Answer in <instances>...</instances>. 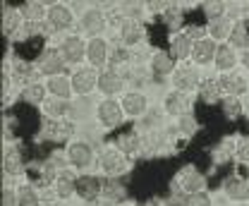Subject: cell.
<instances>
[{
    "mask_svg": "<svg viewBox=\"0 0 249 206\" xmlns=\"http://www.w3.org/2000/svg\"><path fill=\"white\" fill-rule=\"evenodd\" d=\"M77 15L72 10V5H65V2H53L48 7V17L43 22V29H46V36L48 34H67L72 31V27L77 24Z\"/></svg>",
    "mask_w": 249,
    "mask_h": 206,
    "instance_id": "obj_1",
    "label": "cell"
},
{
    "mask_svg": "<svg viewBox=\"0 0 249 206\" xmlns=\"http://www.w3.org/2000/svg\"><path fill=\"white\" fill-rule=\"evenodd\" d=\"M96 161H98V153L93 151L89 142H70L65 147V163L74 170L87 173L89 168L96 166Z\"/></svg>",
    "mask_w": 249,
    "mask_h": 206,
    "instance_id": "obj_2",
    "label": "cell"
},
{
    "mask_svg": "<svg viewBox=\"0 0 249 206\" xmlns=\"http://www.w3.org/2000/svg\"><path fill=\"white\" fill-rule=\"evenodd\" d=\"M96 168L101 170L103 177H123L129 170V158L124 156L123 151H118L115 147H106L98 153Z\"/></svg>",
    "mask_w": 249,
    "mask_h": 206,
    "instance_id": "obj_3",
    "label": "cell"
},
{
    "mask_svg": "<svg viewBox=\"0 0 249 206\" xmlns=\"http://www.w3.org/2000/svg\"><path fill=\"white\" fill-rule=\"evenodd\" d=\"M93 118L101 130H118L124 120V111L118 98H101L93 108Z\"/></svg>",
    "mask_w": 249,
    "mask_h": 206,
    "instance_id": "obj_4",
    "label": "cell"
},
{
    "mask_svg": "<svg viewBox=\"0 0 249 206\" xmlns=\"http://www.w3.org/2000/svg\"><path fill=\"white\" fill-rule=\"evenodd\" d=\"M58 51H60V56L65 58L67 65L82 67L84 60H87V41H84V36H79V34H67V36L60 38Z\"/></svg>",
    "mask_w": 249,
    "mask_h": 206,
    "instance_id": "obj_5",
    "label": "cell"
},
{
    "mask_svg": "<svg viewBox=\"0 0 249 206\" xmlns=\"http://www.w3.org/2000/svg\"><path fill=\"white\" fill-rule=\"evenodd\" d=\"M103 98H115L124 94V75L118 67H103L98 70V89H96Z\"/></svg>",
    "mask_w": 249,
    "mask_h": 206,
    "instance_id": "obj_6",
    "label": "cell"
},
{
    "mask_svg": "<svg viewBox=\"0 0 249 206\" xmlns=\"http://www.w3.org/2000/svg\"><path fill=\"white\" fill-rule=\"evenodd\" d=\"M34 62H36L38 75H41V77H46V79L62 75V72H65V67H67L65 58L60 56V51H58V46H46V48H43V53H41L38 58H34Z\"/></svg>",
    "mask_w": 249,
    "mask_h": 206,
    "instance_id": "obj_7",
    "label": "cell"
},
{
    "mask_svg": "<svg viewBox=\"0 0 249 206\" xmlns=\"http://www.w3.org/2000/svg\"><path fill=\"white\" fill-rule=\"evenodd\" d=\"M72 79V91L79 98H89L93 91L98 89V70H93L91 65H82L74 67V72L70 75Z\"/></svg>",
    "mask_w": 249,
    "mask_h": 206,
    "instance_id": "obj_8",
    "label": "cell"
},
{
    "mask_svg": "<svg viewBox=\"0 0 249 206\" xmlns=\"http://www.w3.org/2000/svg\"><path fill=\"white\" fill-rule=\"evenodd\" d=\"M77 27H79V36L98 38V36H103L106 29H108V17H106V12H101L98 7H89V10H84V12L79 15Z\"/></svg>",
    "mask_w": 249,
    "mask_h": 206,
    "instance_id": "obj_9",
    "label": "cell"
},
{
    "mask_svg": "<svg viewBox=\"0 0 249 206\" xmlns=\"http://www.w3.org/2000/svg\"><path fill=\"white\" fill-rule=\"evenodd\" d=\"M103 177L96 173H79L77 175V199L84 204H93L98 197H103Z\"/></svg>",
    "mask_w": 249,
    "mask_h": 206,
    "instance_id": "obj_10",
    "label": "cell"
},
{
    "mask_svg": "<svg viewBox=\"0 0 249 206\" xmlns=\"http://www.w3.org/2000/svg\"><path fill=\"white\" fill-rule=\"evenodd\" d=\"M146 41V27L142 19H124L123 24L118 27V43L129 48H137Z\"/></svg>",
    "mask_w": 249,
    "mask_h": 206,
    "instance_id": "obj_11",
    "label": "cell"
},
{
    "mask_svg": "<svg viewBox=\"0 0 249 206\" xmlns=\"http://www.w3.org/2000/svg\"><path fill=\"white\" fill-rule=\"evenodd\" d=\"M124 118H146L149 115V96L139 89H129L120 96Z\"/></svg>",
    "mask_w": 249,
    "mask_h": 206,
    "instance_id": "obj_12",
    "label": "cell"
},
{
    "mask_svg": "<svg viewBox=\"0 0 249 206\" xmlns=\"http://www.w3.org/2000/svg\"><path fill=\"white\" fill-rule=\"evenodd\" d=\"M110 41L106 36H98V38H89L87 41V65H91L93 70H103L108 67V60H110Z\"/></svg>",
    "mask_w": 249,
    "mask_h": 206,
    "instance_id": "obj_13",
    "label": "cell"
},
{
    "mask_svg": "<svg viewBox=\"0 0 249 206\" xmlns=\"http://www.w3.org/2000/svg\"><path fill=\"white\" fill-rule=\"evenodd\" d=\"M170 84L175 91H182V94H192V91H196L199 84H201V79H199V72H196V67H192V65H178V70L173 72V77H170Z\"/></svg>",
    "mask_w": 249,
    "mask_h": 206,
    "instance_id": "obj_14",
    "label": "cell"
},
{
    "mask_svg": "<svg viewBox=\"0 0 249 206\" xmlns=\"http://www.w3.org/2000/svg\"><path fill=\"white\" fill-rule=\"evenodd\" d=\"M178 60L173 58L168 51H154L149 56V70L156 79H165V77H173V72L178 70Z\"/></svg>",
    "mask_w": 249,
    "mask_h": 206,
    "instance_id": "obj_15",
    "label": "cell"
},
{
    "mask_svg": "<svg viewBox=\"0 0 249 206\" xmlns=\"http://www.w3.org/2000/svg\"><path fill=\"white\" fill-rule=\"evenodd\" d=\"M175 189H180V192H185V194L206 192V175L189 166V168H185V170L178 175V185H175Z\"/></svg>",
    "mask_w": 249,
    "mask_h": 206,
    "instance_id": "obj_16",
    "label": "cell"
},
{
    "mask_svg": "<svg viewBox=\"0 0 249 206\" xmlns=\"http://www.w3.org/2000/svg\"><path fill=\"white\" fill-rule=\"evenodd\" d=\"M113 147L118 149V151H123L124 156L129 158V156H137L142 147H144V139H142V134L139 132H134V130H127V132H120V134H115V139H113Z\"/></svg>",
    "mask_w": 249,
    "mask_h": 206,
    "instance_id": "obj_17",
    "label": "cell"
},
{
    "mask_svg": "<svg viewBox=\"0 0 249 206\" xmlns=\"http://www.w3.org/2000/svg\"><path fill=\"white\" fill-rule=\"evenodd\" d=\"M10 75H12V79L22 82V87H27L31 82H36V77H41L38 70H36V62H31L29 58H15L12 60Z\"/></svg>",
    "mask_w": 249,
    "mask_h": 206,
    "instance_id": "obj_18",
    "label": "cell"
},
{
    "mask_svg": "<svg viewBox=\"0 0 249 206\" xmlns=\"http://www.w3.org/2000/svg\"><path fill=\"white\" fill-rule=\"evenodd\" d=\"M22 24H24V19H22L19 7L2 2V36H7V38H17V34H19V29H22Z\"/></svg>",
    "mask_w": 249,
    "mask_h": 206,
    "instance_id": "obj_19",
    "label": "cell"
},
{
    "mask_svg": "<svg viewBox=\"0 0 249 206\" xmlns=\"http://www.w3.org/2000/svg\"><path fill=\"white\" fill-rule=\"evenodd\" d=\"M192 51H194V41L187 36L185 31H180V34H173V36H170L168 53L178 60L180 65H182L185 60H192Z\"/></svg>",
    "mask_w": 249,
    "mask_h": 206,
    "instance_id": "obj_20",
    "label": "cell"
},
{
    "mask_svg": "<svg viewBox=\"0 0 249 206\" xmlns=\"http://www.w3.org/2000/svg\"><path fill=\"white\" fill-rule=\"evenodd\" d=\"M216 51H218V43L213 38L196 41V43H194V51H192V62H194L196 67H209V65H213V60H216Z\"/></svg>",
    "mask_w": 249,
    "mask_h": 206,
    "instance_id": "obj_21",
    "label": "cell"
},
{
    "mask_svg": "<svg viewBox=\"0 0 249 206\" xmlns=\"http://www.w3.org/2000/svg\"><path fill=\"white\" fill-rule=\"evenodd\" d=\"M53 194L60 202H67V199L77 197V175L72 170H62L60 175L55 177V182H53Z\"/></svg>",
    "mask_w": 249,
    "mask_h": 206,
    "instance_id": "obj_22",
    "label": "cell"
},
{
    "mask_svg": "<svg viewBox=\"0 0 249 206\" xmlns=\"http://www.w3.org/2000/svg\"><path fill=\"white\" fill-rule=\"evenodd\" d=\"M223 192H225V197H228L230 202H237V204L249 202V182L240 175L228 177V180L223 182Z\"/></svg>",
    "mask_w": 249,
    "mask_h": 206,
    "instance_id": "obj_23",
    "label": "cell"
},
{
    "mask_svg": "<svg viewBox=\"0 0 249 206\" xmlns=\"http://www.w3.org/2000/svg\"><path fill=\"white\" fill-rule=\"evenodd\" d=\"M2 170L5 175L10 177H19L27 173V166H24V156L17 147H7L2 153Z\"/></svg>",
    "mask_w": 249,
    "mask_h": 206,
    "instance_id": "obj_24",
    "label": "cell"
},
{
    "mask_svg": "<svg viewBox=\"0 0 249 206\" xmlns=\"http://www.w3.org/2000/svg\"><path fill=\"white\" fill-rule=\"evenodd\" d=\"M218 84H220L223 96H237V98H242V94H247V79H245V75H240V72H228V75H223V77L218 79Z\"/></svg>",
    "mask_w": 249,
    "mask_h": 206,
    "instance_id": "obj_25",
    "label": "cell"
},
{
    "mask_svg": "<svg viewBox=\"0 0 249 206\" xmlns=\"http://www.w3.org/2000/svg\"><path fill=\"white\" fill-rule=\"evenodd\" d=\"M189 108V101H187V94L182 91H170V94H165V98H163V111H165V115H170V118H182Z\"/></svg>",
    "mask_w": 249,
    "mask_h": 206,
    "instance_id": "obj_26",
    "label": "cell"
},
{
    "mask_svg": "<svg viewBox=\"0 0 249 206\" xmlns=\"http://www.w3.org/2000/svg\"><path fill=\"white\" fill-rule=\"evenodd\" d=\"M46 89H48V96H51V98L70 101V98L74 96V91H72V79H70L67 75H58V77L46 79Z\"/></svg>",
    "mask_w": 249,
    "mask_h": 206,
    "instance_id": "obj_27",
    "label": "cell"
},
{
    "mask_svg": "<svg viewBox=\"0 0 249 206\" xmlns=\"http://www.w3.org/2000/svg\"><path fill=\"white\" fill-rule=\"evenodd\" d=\"M235 65H237V51H235L232 46H228V43H218L213 67H216L218 72L228 75V72H232V70H235Z\"/></svg>",
    "mask_w": 249,
    "mask_h": 206,
    "instance_id": "obj_28",
    "label": "cell"
},
{
    "mask_svg": "<svg viewBox=\"0 0 249 206\" xmlns=\"http://www.w3.org/2000/svg\"><path fill=\"white\" fill-rule=\"evenodd\" d=\"M223 91H220V84H218V79H201V84L196 89V98L201 101V103H206V106H216L223 101V96H220Z\"/></svg>",
    "mask_w": 249,
    "mask_h": 206,
    "instance_id": "obj_29",
    "label": "cell"
},
{
    "mask_svg": "<svg viewBox=\"0 0 249 206\" xmlns=\"http://www.w3.org/2000/svg\"><path fill=\"white\" fill-rule=\"evenodd\" d=\"M19 12H22V19L24 22H34V24H43L46 17H48V7L38 0H27L19 5Z\"/></svg>",
    "mask_w": 249,
    "mask_h": 206,
    "instance_id": "obj_30",
    "label": "cell"
},
{
    "mask_svg": "<svg viewBox=\"0 0 249 206\" xmlns=\"http://www.w3.org/2000/svg\"><path fill=\"white\" fill-rule=\"evenodd\" d=\"M22 101L29 103V106H43L48 101L46 82H31L27 87H22Z\"/></svg>",
    "mask_w": 249,
    "mask_h": 206,
    "instance_id": "obj_31",
    "label": "cell"
},
{
    "mask_svg": "<svg viewBox=\"0 0 249 206\" xmlns=\"http://www.w3.org/2000/svg\"><path fill=\"white\" fill-rule=\"evenodd\" d=\"M232 19L230 17H218V19H211L206 24V31H209V38H213L216 43H225L230 31H232Z\"/></svg>",
    "mask_w": 249,
    "mask_h": 206,
    "instance_id": "obj_32",
    "label": "cell"
},
{
    "mask_svg": "<svg viewBox=\"0 0 249 206\" xmlns=\"http://www.w3.org/2000/svg\"><path fill=\"white\" fill-rule=\"evenodd\" d=\"M72 108H74V106H72L70 101L51 98V96H48V101L43 103V113H46V118H51V120H65V118H70Z\"/></svg>",
    "mask_w": 249,
    "mask_h": 206,
    "instance_id": "obj_33",
    "label": "cell"
},
{
    "mask_svg": "<svg viewBox=\"0 0 249 206\" xmlns=\"http://www.w3.org/2000/svg\"><path fill=\"white\" fill-rule=\"evenodd\" d=\"M228 46H232L235 51H247L249 48V29L245 22H235L232 24V31H230V36H228V41H225Z\"/></svg>",
    "mask_w": 249,
    "mask_h": 206,
    "instance_id": "obj_34",
    "label": "cell"
},
{
    "mask_svg": "<svg viewBox=\"0 0 249 206\" xmlns=\"http://www.w3.org/2000/svg\"><path fill=\"white\" fill-rule=\"evenodd\" d=\"M103 194L110 197L113 202L123 204L124 199H127V187H124L123 177H106V182H103Z\"/></svg>",
    "mask_w": 249,
    "mask_h": 206,
    "instance_id": "obj_35",
    "label": "cell"
},
{
    "mask_svg": "<svg viewBox=\"0 0 249 206\" xmlns=\"http://www.w3.org/2000/svg\"><path fill=\"white\" fill-rule=\"evenodd\" d=\"M41 202L43 199L31 182H24L17 187V206H41Z\"/></svg>",
    "mask_w": 249,
    "mask_h": 206,
    "instance_id": "obj_36",
    "label": "cell"
},
{
    "mask_svg": "<svg viewBox=\"0 0 249 206\" xmlns=\"http://www.w3.org/2000/svg\"><path fill=\"white\" fill-rule=\"evenodd\" d=\"M160 19H163V24L168 27L170 31H175V34H180V31L185 29L182 27V10H180V5H168V10L160 15Z\"/></svg>",
    "mask_w": 249,
    "mask_h": 206,
    "instance_id": "obj_37",
    "label": "cell"
},
{
    "mask_svg": "<svg viewBox=\"0 0 249 206\" xmlns=\"http://www.w3.org/2000/svg\"><path fill=\"white\" fill-rule=\"evenodd\" d=\"M220 111H223V115H225L228 120L240 118L242 111H245L242 98H237V96H223V101H220Z\"/></svg>",
    "mask_w": 249,
    "mask_h": 206,
    "instance_id": "obj_38",
    "label": "cell"
},
{
    "mask_svg": "<svg viewBox=\"0 0 249 206\" xmlns=\"http://www.w3.org/2000/svg\"><path fill=\"white\" fill-rule=\"evenodd\" d=\"M129 60H132V56H129V51L124 48V46H113V51H110V60H108V65L110 67H118V70H123L124 65H129Z\"/></svg>",
    "mask_w": 249,
    "mask_h": 206,
    "instance_id": "obj_39",
    "label": "cell"
},
{
    "mask_svg": "<svg viewBox=\"0 0 249 206\" xmlns=\"http://www.w3.org/2000/svg\"><path fill=\"white\" fill-rule=\"evenodd\" d=\"M201 10H204V15L209 17V22H211V19H218V17H228V5H225V2H204Z\"/></svg>",
    "mask_w": 249,
    "mask_h": 206,
    "instance_id": "obj_40",
    "label": "cell"
},
{
    "mask_svg": "<svg viewBox=\"0 0 249 206\" xmlns=\"http://www.w3.org/2000/svg\"><path fill=\"white\" fill-rule=\"evenodd\" d=\"M178 130H180L182 134H187V137H192V134L199 130V122H196V118H194L192 113H185L182 118H178Z\"/></svg>",
    "mask_w": 249,
    "mask_h": 206,
    "instance_id": "obj_41",
    "label": "cell"
},
{
    "mask_svg": "<svg viewBox=\"0 0 249 206\" xmlns=\"http://www.w3.org/2000/svg\"><path fill=\"white\" fill-rule=\"evenodd\" d=\"M185 206H213V202L209 192H194V194H187Z\"/></svg>",
    "mask_w": 249,
    "mask_h": 206,
    "instance_id": "obj_42",
    "label": "cell"
},
{
    "mask_svg": "<svg viewBox=\"0 0 249 206\" xmlns=\"http://www.w3.org/2000/svg\"><path fill=\"white\" fill-rule=\"evenodd\" d=\"M196 43V41H204V38H209V31H206V27H201V24H187L185 29H182Z\"/></svg>",
    "mask_w": 249,
    "mask_h": 206,
    "instance_id": "obj_43",
    "label": "cell"
},
{
    "mask_svg": "<svg viewBox=\"0 0 249 206\" xmlns=\"http://www.w3.org/2000/svg\"><path fill=\"white\" fill-rule=\"evenodd\" d=\"M235 158L240 163H249V137H242L237 144H235Z\"/></svg>",
    "mask_w": 249,
    "mask_h": 206,
    "instance_id": "obj_44",
    "label": "cell"
},
{
    "mask_svg": "<svg viewBox=\"0 0 249 206\" xmlns=\"http://www.w3.org/2000/svg\"><path fill=\"white\" fill-rule=\"evenodd\" d=\"M2 206H17V189H12L10 185L2 187Z\"/></svg>",
    "mask_w": 249,
    "mask_h": 206,
    "instance_id": "obj_45",
    "label": "cell"
},
{
    "mask_svg": "<svg viewBox=\"0 0 249 206\" xmlns=\"http://www.w3.org/2000/svg\"><path fill=\"white\" fill-rule=\"evenodd\" d=\"M146 10L154 12V15H158V12L163 15V12L168 10V5H165V2H146Z\"/></svg>",
    "mask_w": 249,
    "mask_h": 206,
    "instance_id": "obj_46",
    "label": "cell"
},
{
    "mask_svg": "<svg viewBox=\"0 0 249 206\" xmlns=\"http://www.w3.org/2000/svg\"><path fill=\"white\" fill-rule=\"evenodd\" d=\"M93 206H120V204H118V202H113L110 197H106V194H103V197H98V199L93 202Z\"/></svg>",
    "mask_w": 249,
    "mask_h": 206,
    "instance_id": "obj_47",
    "label": "cell"
},
{
    "mask_svg": "<svg viewBox=\"0 0 249 206\" xmlns=\"http://www.w3.org/2000/svg\"><path fill=\"white\" fill-rule=\"evenodd\" d=\"M134 206H163L160 199H156V197H149V199H142V202H137Z\"/></svg>",
    "mask_w": 249,
    "mask_h": 206,
    "instance_id": "obj_48",
    "label": "cell"
}]
</instances>
